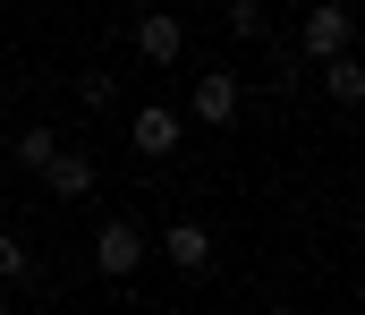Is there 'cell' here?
Instances as JSON below:
<instances>
[{
  "instance_id": "1",
  "label": "cell",
  "mask_w": 365,
  "mask_h": 315,
  "mask_svg": "<svg viewBox=\"0 0 365 315\" xmlns=\"http://www.w3.org/2000/svg\"><path fill=\"white\" fill-rule=\"evenodd\" d=\"M153 256V239H145V221H128V213H110L102 230H93V264H102V281H136V264Z\"/></svg>"
},
{
  "instance_id": "2",
  "label": "cell",
  "mask_w": 365,
  "mask_h": 315,
  "mask_svg": "<svg viewBox=\"0 0 365 315\" xmlns=\"http://www.w3.org/2000/svg\"><path fill=\"white\" fill-rule=\"evenodd\" d=\"M349 34H357L349 0H314L306 26H297V51H306V60H331V51H349Z\"/></svg>"
},
{
  "instance_id": "3",
  "label": "cell",
  "mask_w": 365,
  "mask_h": 315,
  "mask_svg": "<svg viewBox=\"0 0 365 315\" xmlns=\"http://www.w3.org/2000/svg\"><path fill=\"white\" fill-rule=\"evenodd\" d=\"M128 145H136L145 162H170V154H179V111H170V103H145L136 119H128Z\"/></svg>"
},
{
  "instance_id": "4",
  "label": "cell",
  "mask_w": 365,
  "mask_h": 315,
  "mask_svg": "<svg viewBox=\"0 0 365 315\" xmlns=\"http://www.w3.org/2000/svg\"><path fill=\"white\" fill-rule=\"evenodd\" d=\"M238 94H247V86H238L230 69H204V77H195V94H187V111H195L204 128H230V119H238Z\"/></svg>"
},
{
  "instance_id": "5",
  "label": "cell",
  "mask_w": 365,
  "mask_h": 315,
  "mask_svg": "<svg viewBox=\"0 0 365 315\" xmlns=\"http://www.w3.org/2000/svg\"><path fill=\"white\" fill-rule=\"evenodd\" d=\"M136 51H145L153 69H179V51H187V26L170 17V9H145V17H136Z\"/></svg>"
},
{
  "instance_id": "6",
  "label": "cell",
  "mask_w": 365,
  "mask_h": 315,
  "mask_svg": "<svg viewBox=\"0 0 365 315\" xmlns=\"http://www.w3.org/2000/svg\"><path fill=\"white\" fill-rule=\"evenodd\" d=\"M93 179H102V171H93V154H68V145L43 162V188H51L60 205H86V196H93Z\"/></svg>"
},
{
  "instance_id": "7",
  "label": "cell",
  "mask_w": 365,
  "mask_h": 315,
  "mask_svg": "<svg viewBox=\"0 0 365 315\" xmlns=\"http://www.w3.org/2000/svg\"><path fill=\"white\" fill-rule=\"evenodd\" d=\"M162 256H170V273H212V230L204 221H170L162 230Z\"/></svg>"
},
{
  "instance_id": "8",
  "label": "cell",
  "mask_w": 365,
  "mask_h": 315,
  "mask_svg": "<svg viewBox=\"0 0 365 315\" xmlns=\"http://www.w3.org/2000/svg\"><path fill=\"white\" fill-rule=\"evenodd\" d=\"M314 69H323V103L331 111H357L365 103V69L349 60V51H331V60H314Z\"/></svg>"
},
{
  "instance_id": "9",
  "label": "cell",
  "mask_w": 365,
  "mask_h": 315,
  "mask_svg": "<svg viewBox=\"0 0 365 315\" xmlns=\"http://www.w3.org/2000/svg\"><path fill=\"white\" fill-rule=\"evenodd\" d=\"M51 154H60V128H51V119H34V128H17V145H9L0 162H26V171H43Z\"/></svg>"
},
{
  "instance_id": "10",
  "label": "cell",
  "mask_w": 365,
  "mask_h": 315,
  "mask_svg": "<svg viewBox=\"0 0 365 315\" xmlns=\"http://www.w3.org/2000/svg\"><path fill=\"white\" fill-rule=\"evenodd\" d=\"M230 34H238V43H264V34H272L264 0H230Z\"/></svg>"
},
{
  "instance_id": "11",
  "label": "cell",
  "mask_w": 365,
  "mask_h": 315,
  "mask_svg": "<svg viewBox=\"0 0 365 315\" xmlns=\"http://www.w3.org/2000/svg\"><path fill=\"white\" fill-rule=\"evenodd\" d=\"M110 94H119L110 69H86V77H77V111H110Z\"/></svg>"
},
{
  "instance_id": "12",
  "label": "cell",
  "mask_w": 365,
  "mask_h": 315,
  "mask_svg": "<svg viewBox=\"0 0 365 315\" xmlns=\"http://www.w3.org/2000/svg\"><path fill=\"white\" fill-rule=\"evenodd\" d=\"M0 281H26V239L0 230Z\"/></svg>"
},
{
  "instance_id": "13",
  "label": "cell",
  "mask_w": 365,
  "mask_h": 315,
  "mask_svg": "<svg viewBox=\"0 0 365 315\" xmlns=\"http://www.w3.org/2000/svg\"><path fill=\"white\" fill-rule=\"evenodd\" d=\"M0 111H9V77H0Z\"/></svg>"
},
{
  "instance_id": "14",
  "label": "cell",
  "mask_w": 365,
  "mask_h": 315,
  "mask_svg": "<svg viewBox=\"0 0 365 315\" xmlns=\"http://www.w3.org/2000/svg\"><path fill=\"white\" fill-rule=\"evenodd\" d=\"M0 315H9V307H0Z\"/></svg>"
}]
</instances>
